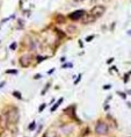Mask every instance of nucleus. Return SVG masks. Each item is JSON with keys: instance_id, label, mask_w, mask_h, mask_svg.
Segmentation results:
<instances>
[{"instance_id": "nucleus-15", "label": "nucleus", "mask_w": 131, "mask_h": 137, "mask_svg": "<svg viewBox=\"0 0 131 137\" xmlns=\"http://www.w3.org/2000/svg\"><path fill=\"white\" fill-rule=\"evenodd\" d=\"M44 107H45V105H42L41 107H39V112H42L43 109H44Z\"/></svg>"}, {"instance_id": "nucleus-1", "label": "nucleus", "mask_w": 131, "mask_h": 137, "mask_svg": "<svg viewBox=\"0 0 131 137\" xmlns=\"http://www.w3.org/2000/svg\"><path fill=\"white\" fill-rule=\"evenodd\" d=\"M19 117H20V114H19V110L16 108H11L6 113V121H7V124H16L19 121Z\"/></svg>"}, {"instance_id": "nucleus-11", "label": "nucleus", "mask_w": 131, "mask_h": 137, "mask_svg": "<svg viewBox=\"0 0 131 137\" xmlns=\"http://www.w3.org/2000/svg\"><path fill=\"white\" fill-rule=\"evenodd\" d=\"M34 128H35V122H33L32 124L29 126V129H30V130H33V129H34Z\"/></svg>"}, {"instance_id": "nucleus-14", "label": "nucleus", "mask_w": 131, "mask_h": 137, "mask_svg": "<svg viewBox=\"0 0 131 137\" xmlns=\"http://www.w3.org/2000/svg\"><path fill=\"white\" fill-rule=\"evenodd\" d=\"M15 48H16V43H12V45H11V49H13V50H14Z\"/></svg>"}, {"instance_id": "nucleus-16", "label": "nucleus", "mask_w": 131, "mask_h": 137, "mask_svg": "<svg viewBox=\"0 0 131 137\" xmlns=\"http://www.w3.org/2000/svg\"><path fill=\"white\" fill-rule=\"evenodd\" d=\"M74 2H82V1H85V0H73Z\"/></svg>"}, {"instance_id": "nucleus-6", "label": "nucleus", "mask_w": 131, "mask_h": 137, "mask_svg": "<svg viewBox=\"0 0 131 137\" xmlns=\"http://www.w3.org/2000/svg\"><path fill=\"white\" fill-rule=\"evenodd\" d=\"M96 19L93 16L91 13L89 14H85L84 15V18H82V25H88V23H91V22H94Z\"/></svg>"}, {"instance_id": "nucleus-5", "label": "nucleus", "mask_w": 131, "mask_h": 137, "mask_svg": "<svg viewBox=\"0 0 131 137\" xmlns=\"http://www.w3.org/2000/svg\"><path fill=\"white\" fill-rule=\"evenodd\" d=\"M85 14L86 13H85L84 9H79V11H75V12H73V13H71V14L68 15V18L71 19V20H73V21H75V20H80V19H82Z\"/></svg>"}, {"instance_id": "nucleus-2", "label": "nucleus", "mask_w": 131, "mask_h": 137, "mask_svg": "<svg viewBox=\"0 0 131 137\" xmlns=\"http://www.w3.org/2000/svg\"><path fill=\"white\" fill-rule=\"evenodd\" d=\"M104 12H106V8L103 7V6H101V5H98V6H94V7L91 9L89 13H91L95 19H99L104 14Z\"/></svg>"}, {"instance_id": "nucleus-9", "label": "nucleus", "mask_w": 131, "mask_h": 137, "mask_svg": "<svg viewBox=\"0 0 131 137\" xmlns=\"http://www.w3.org/2000/svg\"><path fill=\"white\" fill-rule=\"evenodd\" d=\"M62 101H63V99H62V98H60L59 100H58V102H57L56 105H55V106H53V107H52V109H51V112H53V110H55V109H56L57 107H58V106H59L60 103H62Z\"/></svg>"}, {"instance_id": "nucleus-13", "label": "nucleus", "mask_w": 131, "mask_h": 137, "mask_svg": "<svg viewBox=\"0 0 131 137\" xmlns=\"http://www.w3.org/2000/svg\"><path fill=\"white\" fill-rule=\"evenodd\" d=\"M13 94H14L15 97H18V98H19V99H20V98H21V94L19 93V92H14V93H13Z\"/></svg>"}, {"instance_id": "nucleus-8", "label": "nucleus", "mask_w": 131, "mask_h": 137, "mask_svg": "<svg viewBox=\"0 0 131 137\" xmlns=\"http://www.w3.org/2000/svg\"><path fill=\"white\" fill-rule=\"evenodd\" d=\"M72 129H73V128H72L71 126H68V127H63V128H62V130H63L64 133H66V134L71 133V131H72Z\"/></svg>"}, {"instance_id": "nucleus-12", "label": "nucleus", "mask_w": 131, "mask_h": 137, "mask_svg": "<svg viewBox=\"0 0 131 137\" xmlns=\"http://www.w3.org/2000/svg\"><path fill=\"white\" fill-rule=\"evenodd\" d=\"M7 73H18V71L16 70H8Z\"/></svg>"}, {"instance_id": "nucleus-3", "label": "nucleus", "mask_w": 131, "mask_h": 137, "mask_svg": "<svg viewBox=\"0 0 131 137\" xmlns=\"http://www.w3.org/2000/svg\"><path fill=\"white\" fill-rule=\"evenodd\" d=\"M32 62H33V56L30 54H25L20 57V64H21L23 68L29 66V65L32 64Z\"/></svg>"}, {"instance_id": "nucleus-10", "label": "nucleus", "mask_w": 131, "mask_h": 137, "mask_svg": "<svg viewBox=\"0 0 131 137\" xmlns=\"http://www.w3.org/2000/svg\"><path fill=\"white\" fill-rule=\"evenodd\" d=\"M70 33H73V32H77V27L75 26H68V29H67Z\"/></svg>"}, {"instance_id": "nucleus-7", "label": "nucleus", "mask_w": 131, "mask_h": 137, "mask_svg": "<svg viewBox=\"0 0 131 137\" xmlns=\"http://www.w3.org/2000/svg\"><path fill=\"white\" fill-rule=\"evenodd\" d=\"M6 124H7V121L4 120L2 116H0V129H4L5 127H6Z\"/></svg>"}, {"instance_id": "nucleus-4", "label": "nucleus", "mask_w": 131, "mask_h": 137, "mask_svg": "<svg viewBox=\"0 0 131 137\" xmlns=\"http://www.w3.org/2000/svg\"><path fill=\"white\" fill-rule=\"evenodd\" d=\"M95 131L99 135H106L108 133V126L104 122H99L95 127Z\"/></svg>"}, {"instance_id": "nucleus-17", "label": "nucleus", "mask_w": 131, "mask_h": 137, "mask_svg": "<svg viewBox=\"0 0 131 137\" xmlns=\"http://www.w3.org/2000/svg\"><path fill=\"white\" fill-rule=\"evenodd\" d=\"M93 37H94V36H92V35H91V36H88V37H87V41H91Z\"/></svg>"}]
</instances>
